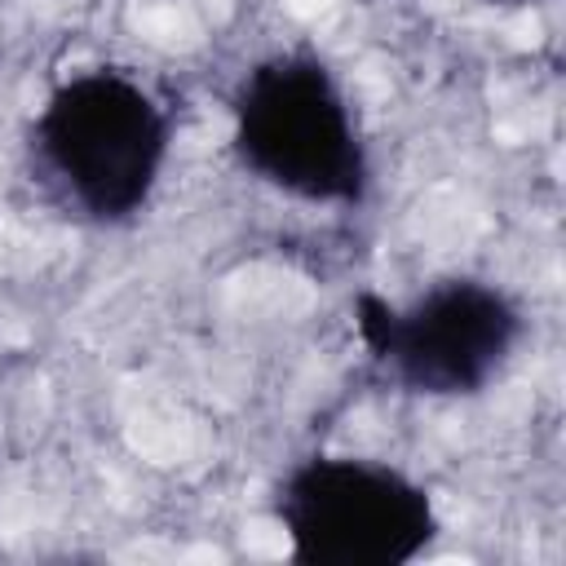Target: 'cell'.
I'll list each match as a JSON object with an SVG mask.
<instances>
[{
  "label": "cell",
  "instance_id": "277c9868",
  "mask_svg": "<svg viewBox=\"0 0 566 566\" xmlns=\"http://www.w3.org/2000/svg\"><path fill=\"white\" fill-rule=\"evenodd\" d=\"M270 517L296 566H411L442 535L433 491L358 451L292 460L270 486Z\"/></svg>",
  "mask_w": 566,
  "mask_h": 566
},
{
  "label": "cell",
  "instance_id": "7a4b0ae2",
  "mask_svg": "<svg viewBox=\"0 0 566 566\" xmlns=\"http://www.w3.org/2000/svg\"><path fill=\"white\" fill-rule=\"evenodd\" d=\"M230 155L234 164L310 208H363L376 186V164L358 111L314 49H274L256 57L230 88Z\"/></svg>",
  "mask_w": 566,
  "mask_h": 566
},
{
  "label": "cell",
  "instance_id": "3957f363",
  "mask_svg": "<svg viewBox=\"0 0 566 566\" xmlns=\"http://www.w3.org/2000/svg\"><path fill=\"white\" fill-rule=\"evenodd\" d=\"M354 332L371 371L407 398L460 402L486 394L526 340L522 301L482 274H442L407 301L354 296Z\"/></svg>",
  "mask_w": 566,
  "mask_h": 566
},
{
  "label": "cell",
  "instance_id": "6da1fadb",
  "mask_svg": "<svg viewBox=\"0 0 566 566\" xmlns=\"http://www.w3.org/2000/svg\"><path fill=\"white\" fill-rule=\"evenodd\" d=\"M27 177L49 208L80 226H133L172 159L168 102L119 66L62 75L22 137Z\"/></svg>",
  "mask_w": 566,
  "mask_h": 566
},
{
  "label": "cell",
  "instance_id": "5b68a950",
  "mask_svg": "<svg viewBox=\"0 0 566 566\" xmlns=\"http://www.w3.org/2000/svg\"><path fill=\"white\" fill-rule=\"evenodd\" d=\"M486 4H495V9H535L544 0H486Z\"/></svg>",
  "mask_w": 566,
  "mask_h": 566
}]
</instances>
